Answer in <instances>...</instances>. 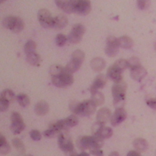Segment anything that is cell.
<instances>
[{
  "label": "cell",
  "instance_id": "1",
  "mask_svg": "<svg viewBox=\"0 0 156 156\" xmlns=\"http://www.w3.org/2000/svg\"><path fill=\"white\" fill-rule=\"evenodd\" d=\"M127 84L122 80L118 82H115L112 87V94L113 98V105L116 108H122L124 105Z\"/></svg>",
  "mask_w": 156,
  "mask_h": 156
},
{
  "label": "cell",
  "instance_id": "2",
  "mask_svg": "<svg viewBox=\"0 0 156 156\" xmlns=\"http://www.w3.org/2000/svg\"><path fill=\"white\" fill-rule=\"evenodd\" d=\"M96 105L91 100H85L79 103H73L70 105L71 111L78 115L89 116L94 113Z\"/></svg>",
  "mask_w": 156,
  "mask_h": 156
},
{
  "label": "cell",
  "instance_id": "3",
  "mask_svg": "<svg viewBox=\"0 0 156 156\" xmlns=\"http://www.w3.org/2000/svg\"><path fill=\"white\" fill-rule=\"evenodd\" d=\"M51 80L55 87L58 88H65L73 84L74 78L71 73L64 69L61 74L55 76H52Z\"/></svg>",
  "mask_w": 156,
  "mask_h": 156
},
{
  "label": "cell",
  "instance_id": "4",
  "mask_svg": "<svg viewBox=\"0 0 156 156\" xmlns=\"http://www.w3.org/2000/svg\"><path fill=\"white\" fill-rule=\"evenodd\" d=\"M10 119L12 122L10 130L12 133L15 135L20 133L26 126L21 115L16 112H13L10 116Z\"/></svg>",
  "mask_w": 156,
  "mask_h": 156
},
{
  "label": "cell",
  "instance_id": "5",
  "mask_svg": "<svg viewBox=\"0 0 156 156\" xmlns=\"http://www.w3.org/2000/svg\"><path fill=\"white\" fill-rule=\"evenodd\" d=\"M85 32V27L81 24H74L68 36V41L73 44L78 43L82 40L83 34Z\"/></svg>",
  "mask_w": 156,
  "mask_h": 156
},
{
  "label": "cell",
  "instance_id": "6",
  "mask_svg": "<svg viewBox=\"0 0 156 156\" xmlns=\"http://www.w3.org/2000/svg\"><path fill=\"white\" fill-rule=\"evenodd\" d=\"M37 17L40 24L45 28H51L54 26V18L51 15V12L45 9H40L37 13Z\"/></svg>",
  "mask_w": 156,
  "mask_h": 156
},
{
  "label": "cell",
  "instance_id": "7",
  "mask_svg": "<svg viewBox=\"0 0 156 156\" xmlns=\"http://www.w3.org/2000/svg\"><path fill=\"white\" fill-rule=\"evenodd\" d=\"M58 144L60 148L64 152H68L71 154L74 152L73 143L66 133V130L61 132L58 136Z\"/></svg>",
  "mask_w": 156,
  "mask_h": 156
},
{
  "label": "cell",
  "instance_id": "8",
  "mask_svg": "<svg viewBox=\"0 0 156 156\" xmlns=\"http://www.w3.org/2000/svg\"><path fill=\"white\" fill-rule=\"evenodd\" d=\"M119 42L118 38L114 36H109L106 40V46L105 52L107 55L109 57L115 56L119 51Z\"/></svg>",
  "mask_w": 156,
  "mask_h": 156
},
{
  "label": "cell",
  "instance_id": "9",
  "mask_svg": "<svg viewBox=\"0 0 156 156\" xmlns=\"http://www.w3.org/2000/svg\"><path fill=\"white\" fill-rule=\"evenodd\" d=\"M74 13L85 15L88 14L91 9V2L88 0H73Z\"/></svg>",
  "mask_w": 156,
  "mask_h": 156
},
{
  "label": "cell",
  "instance_id": "10",
  "mask_svg": "<svg viewBox=\"0 0 156 156\" xmlns=\"http://www.w3.org/2000/svg\"><path fill=\"white\" fill-rule=\"evenodd\" d=\"M93 130L94 135L97 136L103 140L108 138L113 135V130L110 127L101 126L99 124H98L96 126L93 127Z\"/></svg>",
  "mask_w": 156,
  "mask_h": 156
},
{
  "label": "cell",
  "instance_id": "11",
  "mask_svg": "<svg viewBox=\"0 0 156 156\" xmlns=\"http://www.w3.org/2000/svg\"><path fill=\"white\" fill-rule=\"evenodd\" d=\"M127 117L126 111L123 108H116L115 112L110 118L111 124L113 126H116L121 123Z\"/></svg>",
  "mask_w": 156,
  "mask_h": 156
},
{
  "label": "cell",
  "instance_id": "12",
  "mask_svg": "<svg viewBox=\"0 0 156 156\" xmlns=\"http://www.w3.org/2000/svg\"><path fill=\"white\" fill-rule=\"evenodd\" d=\"M111 118V111L106 107L101 108L97 113V123L101 126H104Z\"/></svg>",
  "mask_w": 156,
  "mask_h": 156
},
{
  "label": "cell",
  "instance_id": "13",
  "mask_svg": "<svg viewBox=\"0 0 156 156\" xmlns=\"http://www.w3.org/2000/svg\"><path fill=\"white\" fill-rule=\"evenodd\" d=\"M55 4L58 8H60L66 13H74L73 0H57L55 1Z\"/></svg>",
  "mask_w": 156,
  "mask_h": 156
},
{
  "label": "cell",
  "instance_id": "14",
  "mask_svg": "<svg viewBox=\"0 0 156 156\" xmlns=\"http://www.w3.org/2000/svg\"><path fill=\"white\" fill-rule=\"evenodd\" d=\"M107 77L104 74H99L94 79L91 86L90 87V91H96L99 89L104 88L107 82Z\"/></svg>",
  "mask_w": 156,
  "mask_h": 156
},
{
  "label": "cell",
  "instance_id": "15",
  "mask_svg": "<svg viewBox=\"0 0 156 156\" xmlns=\"http://www.w3.org/2000/svg\"><path fill=\"white\" fill-rule=\"evenodd\" d=\"M122 71H120L113 65L110 66L107 71V76L114 82H118L122 80Z\"/></svg>",
  "mask_w": 156,
  "mask_h": 156
},
{
  "label": "cell",
  "instance_id": "16",
  "mask_svg": "<svg viewBox=\"0 0 156 156\" xmlns=\"http://www.w3.org/2000/svg\"><path fill=\"white\" fill-rule=\"evenodd\" d=\"M49 110V104L45 101H40L35 106V112L38 116H44L48 113Z\"/></svg>",
  "mask_w": 156,
  "mask_h": 156
},
{
  "label": "cell",
  "instance_id": "17",
  "mask_svg": "<svg viewBox=\"0 0 156 156\" xmlns=\"http://www.w3.org/2000/svg\"><path fill=\"white\" fill-rule=\"evenodd\" d=\"M146 74V71L141 65L130 69L131 77L137 81L141 80Z\"/></svg>",
  "mask_w": 156,
  "mask_h": 156
},
{
  "label": "cell",
  "instance_id": "18",
  "mask_svg": "<svg viewBox=\"0 0 156 156\" xmlns=\"http://www.w3.org/2000/svg\"><path fill=\"white\" fill-rule=\"evenodd\" d=\"M68 24V18L63 15H58L54 17L53 28L60 30L64 28Z\"/></svg>",
  "mask_w": 156,
  "mask_h": 156
},
{
  "label": "cell",
  "instance_id": "19",
  "mask_svg": "<svg viewBox=\"0 0 156 156\" xmlns=\"http://www.w3.org/2000/svg\"><path fill=\"white\" fill-rule=\"evenodd\" d=\"M91 68L96 71H101L105 67V61L101 57H96L90 62Z\"/></svg>",
  "mask_w": 156,
  "mask_h": 156
},
{
  "label": "cell",
  "instance_id": "20",
  "mask_svg": "<svg viewBox=\"0 0 156 156\" xmlns=\"http://www.w3.org/2000/svg\"><path fill=\"white\" fill-rule=\"evenodd\" d=\"M82 62L76 59L71 58V60L66 64L65 69L69 73H73L77 71L81 66Z\"/></svg>",
  "mask_w": 156,
  "mask_h": 156
},
{
  "label": "cell",
  "instance_id": "21",
  "mask_svg": "<svg viewBox=\"0 0 156 156\" xmlns=\"http://www.w3.org/2000/svg\"><path fill=\"white\" fill-rule=\"evenodd\" d=\"M91 93V100L97 106L102 105L105 101L104 94L98 90L90 91Z\"/></svg>",
  "mask_w": 156,
  "mask_h": 156
},
{
  "label": "cell",
  "instance_id": "22",
  "mask_svg": "<svg viewBox=\"0 0 156 156\" xmlns=\"http://www.w3.org/2000/svg\"><path fill=\"white\" fill-rule=\"evenodd\" d=\"M26 60L32 66H38L41 62V57L37 53L33 52L26 55Z\"/></svg>",
  "mask_w": 156,
  "mask_h": 156
},
{
  "label": "cell",
  "instance_id": "23",
  "mask_svg": "<svg viewBox=\"0 0 156 156\" xmlns=\"http://www.w3.org/2000/svg\"><path fill=\"white\" fill-rule=\"evenodd\" d=\"M133 146L138 151L144 152L147 149L148 143L146 140L141 138H138L134 140Z\"/></svg>",
  "mask_w": 156,
  "mask_h": 156
},
{
  "label": "cell",
  "instance_id": "24",
  "mask_svg": "<svg viewBox=\"0 0 156 156\" xmlns=\"http://www.w3.org/2000/svg\"><path fill=\"white\" fill-rule=\"evenodd\" d=\"M119 45L120 47L124 49L131 48L133 45V41L128 36H122L118 38Z\"/></svg>",
  "mask_w": 156,
  "mask_h": 156
},
{
  "label": "cell",
  "instance_id": "25",
  "mask_svg": "<svg viewBox=\"0 0 156 156\" xmlns=\"http://www.w3.org/2000/svg\"><path fill=\"white\" fill-rule=\"evenodd\" d=\"M16 20V16H9L5 17L2 21L3 26L6 29L12 30L14 27Z\"/></svg>",
  "mask_w": 156,
  "mask_h": 156
},
{
  "label": "cell",
  "instance_id": "26",
  "mask_svg": "<svg viewBox=\"0 0 156 156\" xmlns=\"http://www.w3.org/2000/svg\"><path fill=\"white\" fill-rule=\"evenodd\" d=\"M0 98L5 101H7L10 103L14 100L15 94L12 90L10 89H5L2 91Z\"/></svg>",
  "mask_w": 156,
  "mask_h": 156
},
{
  "label": "cell",
  "instance_id": "27",
  "mask_svg": "<svg viewBox=\"0 0 156 156\" xmlns=\"http://www.w3.org/2000/svg\"><path fill=\"white\" fill-rule=\"evenodd\" d=\"M64 122L65 124L66 127L68 129V127H72L76 126L78 124L79 120L77 116L74 115H70L66 118L64 119Z\"/></svg>",
  "mask_w": 156,
  "mask_h": 156
},
{
  "label": "cell",
  "instance_id": "28",
  "mask_svg": "<svg viewBox=\"0 0 156 156\" xmlns=\"http://www.w3.org/2000/svg\"><path fill=\"white\" fill-rule=\"evenodd\" d=\"M16 100L18 104L23 107H27L30 103V100L29 97L26 94H23V93L19 94L17 95Z\"/></svg>",
  "mask_w": 156,
  "mask_h": 156
},
{
  "label": "cell",
  "instance_id": "29",
  "mask_svg": "<svg viewBox=\"0 0 156 156\" xmlns=\"http://www.w3.org/2000/svg\"><path fill=\"white\" fill-rule=\"evenodd\" d=\"M36 48H37L36 43L32 40H29L26 43L24 47V52L26 53V54H27L29 53L35 52Z\"/></svg>",
  "mask_w": 156,
  "mask_h": 156
},
{
  "label": "cell",
  "instance_id": "30",
  "mask_svg": "<svg viewBox=\"0 0 156 156\" xmlns=\"http://www.w3.org/2000/svg\"><path fill=\"white\" fill-rule=\"evenodd\" d=\"M65 69V68H63L62 66L58 65H53L50 67L49 73L52 76H55L61 74Z\"/></svg>",
  "mask_w": 156,
  "mask_h": 156
},
{
  "label": "cell",
  "instance_id": "31",
  "mask_svg": "<svg viewBox=\"0 0 156 156\" xmlns=\"http://www.w3.org/2000/svg\"><path fill=\"white\" fill-rule=\"evenodd\" d=\"M12 144L13 146L21 154L24 153L25 152V148H24V145L22 141L17 138H13L12 140Z\"/></svg>",
  "mask_w": 156,
  "mask_h": 156
},
{
  "label": "cell",
  "instance_id": "32",
  "mask_svg": "<svg viewBox=\"0 0 156 156\" xmlns=\"http://www.w3.org/2000/svg\"><path fill=\"white\" fill-rule=\"evenodd\" d=\"M113 65L120 71H123L128 67V61L125 59H119L116 60Z\"/></svg>",
  "mask_w": 156,
  "mask_h": 156
},
{
  "label": "cell",
  "instance_id": "33",
  "mask_svg": "<svg viewBox=\"0 0 156 156\" xmlns=\"http://www.w3.org/2000/svg\"><path fill=\"white\" fill-rule=\"evenodd\" d=\"M24 26V23L23 20L19 17H16V20L14 27L12 29V31L15 33L20 32L23 29Z\"/></svg>",
  "mask_w": 156,
  "mask_h": 156
},
{
  "label": "cell",
  "instance_id": "34",
  "mask_svg": "<svg viewBox=\"0 0 156 156\" xmlns=\"http://www.w3.org/2000/svg\"><path fill=\"white\" fill-rule=\"evenodd\" d=\"M71 58L76 59L77 60H79L83 62L85 58V54L80 49H77L73 52L71 55Z\"/></svg>",
  "mask_w": 156,
  "mask_h": 156
},
{
  "label": "cell",
  "instance_id": "35",
  "mask_svg": "<svg viewBox=\"0 0 156 156\" xmlns=\"http://www.w3.org/2000/svg\"><path fill=\"white\" fill-rule=\"evenodd\" d=\"M68 38H66V37L65 35L62 34H59L56 36L55 43L57 46L62 47L65 44Z\"/></svg>",
  "mask_w": 156,
  "mask_h": 156
},
{
  "label": "cell",
  "instance_id": "36",
  "mask_svg": "<svg viewBox=\"0 0 156 156\" xmlns=\"http://www.w3.org/2000/svg\"><path fill=\"white\" fill-rule=\"evenodd\" d=\"M127 61H128V67H129L130 69L135 68L136 67H138L139 66H141L139 59L136 57H132Z\"/></svg>",
  "mask_w": 156,
  "mask_h": 156
},
{
  "label": "cell",
  "instance_id": "37",
  "mask_svg": "<svg viewBox=\"0 0 156 156\" xmlns=\"http://www.w3.org/2000/svg\"><path fill=\"white\" fill-rule=\"evenodd\" d=\"M58 133L60 134V133L57 132V130L52 129V128H50V127L48 130H45L43 132L44 136L46 138H52V137L57 135Z\"/></svg>",
  "mask_w": 156,
  "mask_h": 156
},
{
  "label": "cell",
  "instance_id": "38",
  "mask_svg": "<svg viewBox=\"0 0 156 156\" xmlns=\"http://www.w3.org/2000/svg\"><path fill=\"white\" fill-rule=\"evenodd\" d=\"M31 138L35 141H38L41 138V135L38 130H32L30 132Z\"/></svg>",
  "mask_w": 156,
  "mask_h": 156
},
{
  "label": "cell",
  "instance_id": "39",
  "mask_svg": "<svg viewBox=\"0 0 156 156\" xmlns=\"http://www.w3.org/2000/svg\"><path fill=\"white\" fill-rule=\"evenodd\" d=\"M9 102L7 101H5L2 99L0 98V110L1 112H4L5 111L9 105Z\"/></svg>",
  "mask_w": 156,
  "mask_h": 156
},
{
  "label": "cell",
  "instance_id": "40",
  "mask_svg": "<svg viewBox=\"0 0 156 156\" xmlns=\"http://www.w3.org/2000/svg\"><path fill=\"white\" fill-rule=\"evenodd\" d=\"M10 151V147L9 144L7 143L2 146H0V152L2 154H7Z\"/></svg>",
  "mask_w": 156,
  "mask_h": 156
},
{
  "label": "cell",
  "instance_id": "41",
  "mask_svg": "<svg viewBox=\"0 0 156 156\" xmlns=\"http://www.w3.org/2000/svg\"><path fill=\"white\" fill-rule=\"evenodd\" d=\"M146 102H147V104L150 107L156 110V98H149V99L147 100Z\"/></svg>",
  "mask_w": 156,
  "mask_h": 156
},
{
  "label": "cell",
  "instance_id": "42",
  "mask_svg": "<svg viewBox=\"0 0 156 156\" xmlns=\"http://www.w3.org/2000/svg\"><path fill=\"white\" fill-rule=\"evenodd\" d=\"M148 1H138L137 4L140 9H144L148 6Z\"/></svg>",
  "mask_w": 156,
  "mask_h": 156
},
{
  "label": "cell",
  "instance_id": "43",
  "mask_svg": "<svg viewBox=\"0 0 156 156\" xmlns=\"http://www.w3.org/2000/svg\"><path fill=\"white\" fill-rule=\"evenodd\" d=\"M90 152L95 156H103V152L102 151L100 150V149L91 150V151H90Z\"/></svg>",
  "mask_w": 156,
  "mask_h": 156
},
{
  "label": "cell",
  "instance_id": "44",
  "mask_svg": "<svg viewBox=\"0 0 156 156\" xmlns=\"http://www.w3.org/2000/svg\"><path fill=\"white\" fill-rule=\"evenodd\" d=\"M7 143V140H6L5 138L3 135H0V146H2V145H3V144H4Z\"/></svg>",
  "mask_w": 156,
  "mask_h": 156
},
{
  "label": "cell",
  "instance_id": "45",
  "mask_svg": "<svg viewBox=\"0 0 156 156\" xmlns=\"http://www.w3.org/2000/svg\"><path fill=\"white\" fill-rule=\"evenodd\" d=\"M71 156H89V155L85 152H83L80 154H77L76 153L73 152L72 154H71Z\"/></svg>",
  "mask_w": 156,
  "mask_h": 156
},
{
  "label": "cell",
  "instance_id": "46",
  "mask_svg": "<svg viewBox=\"0 0 156 156\" xmlns=\"http://www.w3.org/2000/svg\"><path fill=\"white\" fill-rule=\"evenodd\" d=\"M127 156H141V155L137 152L134 151H131L127 154Z\"/></svg>",
  "mask_w": 156,
  "mask_h": 156
},
{
  "label": "cell",
  "instance_id": "47",
  "mask_svg": "<svg viewBox=\"0 0 156 156\" xmlns=\"http://www.w3.org/2000/svg\"><path fill=\"white\" fill-rule=\"evenodd\" d=\"M109 156H120V155H119V153L118 152L113 151V152L110 153Z\"/></svg>",
  "mask_w": 156,
  "mask_h": 156
},
{
  "label": "cell",
  "instance_id": "48",
  "mask_svg": "<svg viewBox=\"0 0 156 156\" xmlns=\"http://www.w3.org/2000/svg\"><path fill=\"white\" fill-rule=\"evenodd\" d=\"M154 48H155V49L156 50V43H155V45H154Z\"/></svg>",
  "mask_w": 156,
  "mask_h": 156
},
{
  "label": "cell",
  "instance_id": "49",
  "mask_svg": "<svg viewBox=\"0 0 156 156\" xmlns=\"http://www.w3.org/2000/svg\"><path fill=\"white\" fill-rule=\"evenodd\" d=\"M25 156H33L32 155H25Z\"/></svg>",
  "mask_w": 156,
  "mask_h": 156
}]
</instances>
